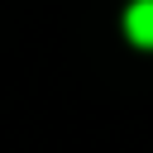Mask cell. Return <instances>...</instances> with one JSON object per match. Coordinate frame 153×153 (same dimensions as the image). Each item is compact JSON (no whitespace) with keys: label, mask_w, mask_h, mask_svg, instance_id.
Returning a JSON list of instances; mask_svg holds the SVG:
<instances>
[{"label":"cell","mask_w":153,"mask_h":153,"mask_svg":"<svg viewBox=\"0 0 153 153\" xmlns=\"http://www.w3.org/2000/svg\"><path fill=\"white\" fill-rule=\"evenodd\" d=\"M124 33L139 48H153V0H134L124 10Z\"/></svg>","instance_id":"1"}]
</instances>
